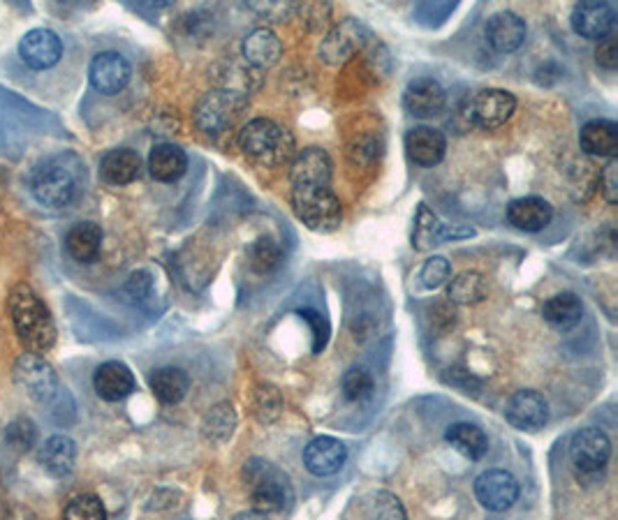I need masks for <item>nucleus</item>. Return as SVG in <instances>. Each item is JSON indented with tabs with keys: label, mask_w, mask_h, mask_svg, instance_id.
<instances>
[{
	"label": "nucleus",
	"mask_w": 618,
	"mask_h": 520,
	"mask_svg": "<svg viewBox=\"0 0 618 520\" xmlns=\"http://www.w3.org/2000/svg\"><path fill=\"white\" fill-rule=\"evenodd\" d=\"M86 169L74 153L49 155L31 169L28 190L45 209H66L84 192Z\"/></svg>",
	"instance_id": "f257e3e1"
},
{
	"label": "nucleus",
	"mask_w": 618,
	"mask_h": 520,
	"mask_svg": "<svg viewBox=\"0 0 618 520\" xmlns=\"http://www.w3.org/2000/svg\"><path fill=\"white\" fill-rule=\"evenodd\" d=\"M8 310L16 338L31 354L43 356L56 343V324L47 304L39 294L26 285L19 283L10 289Z\"/></svg>",
	"instance_id": "f03ea898"
},
{
	"label": "nucleus",
	"mask_w": 618,
	"mask_h": 520,
	"mask_svg": "<svg viewBox=\"0 0 618 520\" xmlns=\"http://www.w3.org/2000/svg\"><path fill=\"white\" fill-rule=\"evenodd\" d=\"M242 482L253 503V509L260 513H281L294 503V488L290 476L265 458H250L244 463Z\"/></svg>",
	"instance_id": "7ed1b4c3"
},
{
	"label": "nucleus",
	"mask_w": 618,
	"mask_h": 520,
	"mask_svg": "<svg viewBox=\"0 0 618 520\" xmlns=\"http://www.w3.org/2000/svg\"><path fill=\"white\" fill-rule=\"evenodd\" d=\"M238 149L265 165L278 167L294 157V137L269 118H253L238 132Z\"/></svg>",
	"instance_id": "20e7f679"
},
{
	"label": "nucleus",
	"mask_w": 618,
	"mask_h": 520,
	"mask_svg": "<svg viewBox=\"0 0 618 520\" xmlns=\"http://www.w3.org/2000/svg\"><path fill=\"white\" fill-rule=\"evenodd\" d=\"M292 206L302 223L320 234H329L341 227L343 206L331 186H299L292 188Z\"/></svg>",
	"instance_id": "39448f33"
},
{
	"label": "nucleus",
	"mask_w": 618,
	"mask_h": 520,
	"mask_svg": "<svg viewBox=\"0 0 618 520\" xmlns=\"http://www.w3.org/2000/svg\"><path fill=\"white\" fill-rule=\"evenodd\" d=\"M248 109V95L234 91H211L195 107V126L207 137H221L234 128Z\"/></svg>",
	"instance_id": "423d86ee"
},
{
	"label": "nucleus",
	"mask_w": 618,
	"mask_h": 520,
	"mask_svg": "<svg viewBox=\"0 0 618 520\" xmlns=\"http://www.w3.org/2000/svg\"><path fill=\"white\" fill-rule=\"evenodd\" d=\"M516 109V97L503 88H485L475 93L466 105V118L482 130L505 126Z\"/></svg>",
	"instance_id": "0eeeda50"
},
{
	"label": "nucleus",
	"mask_w": 618,
	"mask_h": 520,
	"mask_svg": "<svg viewBox=\"0 0 618 520\" xmlns=\"http://www.w3.org/2000/svg\"><path fill=\"white\" fill-rule=\"evenodd\" d=\"M369 28L359 19H343L323 39L320 58L327 66H343L369 43Z\"/></svg>",
	"instance_id": "6e6552de"
},
{
	"label": "nucleus",
	"mask_w": 618,
	"mask_h": 520,
	"mask_svg": "<svg viewBox=\"0 0 618 520\" xmlns=\"http://www.w3.org/2000/svg\"><path fill=\"white\" fill-rule=\"evenodd\" d=\"M63 39L49 28H33L28 31L16 45V54L22 63L33 72H45L56 68L63 58Z\"/></svg>",
	"instance_id": "1a4fd4ad"
},
{
	"label": "nucleus",
	"mask_w": 618,
	"mask_h": 520,
	"mask_svg": "<svg viewBox=\"0 0 618 520\" xmlns=\"http://www.w3.org/2000/svg\"><path fill=\"white\" fill-rule=\"evenodd\" d=\"M14 382L37 403H47L58 393V377L39 354H24L14 364Z\"/></svg>",
	"instance_id": "9d476101"
},
{
	"label": "nucleus",
	"mask_w": 618,
	"mask_h": 520,
	"mask_svg": "<svg viewBox=\"0 0 618 520\" xmlns=\"http://www.w3.org/2000/svg\"><path fill=\"white\" fill-rule=\"evenodd\" d=\"M572 465L584 474L603 472L611 458V442L600 428H582L570 442Z\"/></svg>",
	"instance_id": "9b49d317"
},
{
	"label": "nucleus",
	"mask_w": 618,
	"mask_h": 520,
	"mask_svg": "<svg viewBox=\"0 0 618 520\" xmlns=\"http://www.w3.org/2000/svg\"><path fill=\"white\" fill-rule=\"evenodd\" d=\"M475 495L485 509L501 513L520 499V482L508 470H487L475 478Z\"/></svg>",
	"instance_id": "f8f14e48"
},
{
	"label": "nucleus",
	"mask_w": 618,
	"mask_h": 520,
	"mask_svg": "<svg viewBox=\"0 0 618 520\" xmlns=\"http://www.w3.org/2000/svg\"><path fill=\"white\" fill-rule=\"evenodd\" d=\"M130 76H132V68L128 63V58L118 51L97 54L89 68L91 86L100 95H118L130 84Z\"/></svg>",
	"instance_id": "ddd939ff"
},
{
	"label": "nucleus",
	"mask_w": 618,
	"mask_h": 520,
	"mask_svg": "<svg viewBox=\"0 0 618 520\" xmlns=\"http://www.w3.org/2000/svg\"><path fill=\"white\" fill-rule=\"evenodd\" d=\"M505 418L516 430L535 433L545 428V424L549 422V405L543 393H537L533 389H522L508 400Z\"/></svg>",
	"instance_id": "4468645a"
},
{
	"label": "nucleus",
	"mask_w": 618,
	"mask_h": 520,
	"mask_svg": "<svg viewBox=\"0 0 618 520\" xmlns=\"http://www.w3.org/2000/svg\"><path fill=\"white\" fill-rule=\"evenodd\" d=\"M570 26L572 31L584 37V39H600L614 35L616 28V12L609 3H597V0H586V3H580L572 10L570 16Z\"/></svg>",
	"instance_id": "2eb2a0df"
},
{
	"label": "nucleus",
	"mask_w": 618,
	"mask_h": 520,
	"mask_svg": "<svg viewBox=\"0 0 618 520\" xmlns=\"http://www.w3.org/2000/svg\"><path fill=\"white\" fill-rule=\"evenodd\" d=\"M331 157L325 149H304L292 157L290 184L299 186H331Z\"/></svg>",
	"instance_id": "dca6fc26"
},
{
	"label": "nucleus",
	"mask_w": 618,
	"mask_h": 520,
	"mask_svg": "<svg viewBox=\"0 0 618 520\" xmlns=\"http://www.w3.org/2000/svg\"><path fill=\"white\" fill-rule=\"evenodd\" d=\"M447 93L431 76L412 79L404 93V107L415 118H433L445 109Z\"/></svg>",
	"instance_id": "f3484780"
},
{
	"label": "nucleus",
	"mask_w": 618,
	"mask_h": 520,
	"mask_svg": "<svg viewBox=\"0 0 618 520\" xmlns=\"http://www.w3.org/2000/svg\"><path fill=\"white\" fill-rule=\"evenodd\" d=\"M348 460V447L336 437H315L304 449V465L313 476H334Z\"/></svg>",
	"instance_id": "a211bd4d"
},
{
	"label": "nucleus",
	"mask_w": 618,
	"mask_h": 520,
	"mask_svg": "<svg viewBox=\"0 0 618 520\" xmlns=\"http://www.w3.org/2000/svg\"><path fill=\"white\" fill-rule=\"evenodd\" d=\"M526 22L510 10L495 12L487 22V39L498 54H512L526 43Z\"/></svg>",
	"instance_id": "6ab92c4d"
},
{
	"label": "nucleus",
	"mask_w": 618,
	"mask_h": 520,
	"mask_svg": "<svg viewBox=\"0 0 618 520\" xmlns=\"http://www.w3.org/2000/svg\"><path fill=\"white\" fill-rule=\"evenodd\" d=\"M406 151L415 165L435 167L438 163H443L445 151H447V139L441 130L429 128V126L412 128L406 134Z\"/></svg>",
	"instance_id": "aec40b11"
},
{
	"label": "nucleus",
	"mask_w": 618,
	"mask_h": 520,
	"mask_svg": "<svg viewBox=\"0 0 618 520\" xmlns=\"http://www.w3.org/2000/svg\"><path fill=\"white\" fill-rule=\"evenodd\" d=\"M553 217V209L543 197H522L508 206V223L520 232H543Z\"/></svg>",
	"instance_id": "412c9836"
},
{
	"label": "nucleus",
	"mask_w": 618,
	"mask_h": 520,
	"mask_svg": "<svg viewBox=\"0 0 618 520\" xmlns=\"http://www.w3.org/2000/svg\"><path fill=\"white\" fill-rule=\"evenodd\" d=\"M93 387L95 393L107 400V403H118L126 400L135 391V375L132 370L121 362H107L100 366L93 375Z\"/></svg>",
	"instance_id": "4be33fe9"
},
{
	"label": "nucleus",
	"mask_w": 618,
	"mask_h": 520,
	"mask_svg": "<svg viewBox=\"0 0 618 520\" xmlns=\"http://www.w3.org/2000/svg\"><path fill=\"white\" fill-rule=\"evenodd\" d=\"M242 54H244V61L250 68L267 70L281 61L283 45L271 28H255L244 37Z\"/></svg>",
	"instance_id": "5701e85b"
},
{
	"label": "nucleus",
	"mask_w": 618,
	"mask_h": 520,
	"mask_svg": "<svg viewBox=\"0 0 618 520\" xmlns=\"http://www.w3.org/2000/svg\"><path fill=\"white\" fill-rule=\"evenodd\" d=\"M39 465L56 478H63L74 470L77 463V445L68 435H54L47 442L39 447L37 453Z\"/></svg>",
	"instance_id": "b1692460"
},
{
	"label": "nucleus",
	"mask_w": 618,
	"mask_h": 520,
	"mask_svg": "<svg viewBox=\"0 0 618 520\" xmlns=\"http://www.w3.org/2000/svg\"><path fill=\"white\" fill-rule=\"evenodd\" d=\"M142 174V157L130 149H114L100 159V176L109 186H128Z\"/></svg>",
	"instance_id": "393cba45"
},
{
	"label": "nucleus",
	"mask_w": 618,
	"mask_h": 520,
	"mask_svg": "<svg viewBox=\"0 0 618 520\" xmlns=\"http://www.w3.org/2000/svg\"><path fill=\"white\" fill-rule=\"evenodd\" d=\"M580 146L586 155L614 159L618 153V126L607 118L588 121L580 132Z\"/></svg>",
	"instance_id": "a878e982"
},
{
	"label": "nucleus",
	"mask_w": 618,
	"mask_h": 520,
	"mask_svg": "<svg viewBox=\"0 0 618 520\" xmlns=\"http://www.w3.org/2000/svg\"><path fill=\"white\" fill-rule=\"evenodd\" d=\"M188 169V157L182 146L158 144L149 155V172L161 184H174Z\"/></svg>",
	"instance_id": "bb28decb"
},
{
	"label": "nucleus",
	"mask_w": 618,
	"mask_h": 520,
	"mask_svg": "<svg viewBox=\"0 0 618 520\" xmlns=\"http://www.w3.org/2000/svg\"><path fill=\"white\" fill-rule=\"evenodd\" d=\"M543 317L545 322L551 324L558 331H570L572 327H576L582 322L584 317V304L582 298L572 294V292H563L556 294L551 298H547L543 306Z\"/></svg>",
	"instance_id": "cd10ccee"
},
{
	"label": "nucleus",
	"mask_w": 618,
	"mask_h": 520,
	"mask_svg": "<svg viewBox=\"0 0 618 520\" xmlns=\"http://www.w3.org/2000/svg\"><path fill=\"white\" fill-rule=\"evenodd\" d=\"M149 385H151L153 395L161 400V403L176 405V403H182V400L188 395V391H190V377L182 368L167 366V368L153 370L151 377H149Z\"/></svg>",
	"instance_id": "c85d7f7f"
},
{
	"label": "nucleus",
	"mask_w": 618,
	"mask_h": 520,
	"mask_svg": "<svg viewBox=\"0 0 618 520\" xmlns=\"http://www.w3.org/2000/svg\"><path fill=\"white\" fill-rule=\"evenodd\" d=\"M103 248V229L95 223H79L66 236V250L79 264H91Z\"/></svg>",
	"instance_id": "c756f323"
},
{
	"label": "nucleus",
	"mask_w": 618,
	"mask_h": 520,
	"mask_svg": "<svg viewBox=\"0 0 618 520\" xmlns=\"http://www.w3.org/2000/svg\"><path fill=\"white\" fill-rule=\"evenodd\" d=\"M445 437H447V442L458 453L470 458V460H480L489 451V437H487V433L480 426H475V424H466V422L454 424V426L447 428Z\"/></svg>",
	"instance_id": "7c9ffc66"
},
{
	"label": "nucleus",
	"mask_w": 618,
	"mask_h": 520,
	"mask_svg": "<svg viewBox=\"0 0 618 520\" xmlns=\"http://www.w3.org/2000/svg\"><path fill=\"white\" fill-rule=\"evenodd\" d=\"M487 280L480 271H464L450 280V289H447V298L452 304H462V306H473L480 304L487 298Z\"/></svg>",
	"instance_id": "2f4dec72"
},
{
	"label": "nucleus",
	"mask_w": 618,
	"mask_h": 520,
	"mask_svg": "<svg viewBox=\"0 0 618 520\" xmlns=\"http://www.w3.org/2000/svg\"><path fill=\"white\" fill-rule=\"evenodd\" d=\"M236 430V412L232 403L213 405L202 422V435L209 445H225Z\"/></svg>",
	"instance_id": "473e14b6"
},
{
	"label": "nucleus",
	"mask_w": 618,
	"mask_h": 520,
	"mask_svg": "<svg viewBox=\"0 0 618 520\" xmlns=\"http://www.w3.org/2000/svg\"><path fill=\"white\" fill-rule=\"evenodd\" d=\"M283 412V395L273 385H257L253 391V416L260 424H273Z\"/></svg>",
	"instance_id": "72a5a7b5"
},
{
	"label": "nucleus",
	"mask_w": 618,
	"mask_h": 520,
	"mask_svg": "<svg viewBox=\"0 0 618 520\" xmlns=\"http://www.w3.org/2000/svg\"><path fill=\"white\" fill-rule=\"evenodd\" d=\"M248 262L255 273H271L283 262V248L271 236H260L248 250Z\"/></svg>",
	"instance_id": "f704fd0d"
},
{
	"label": "nucleus",
	"mask_w": 618,
	"mask_h": 520,
	"mask_svg": "<svg viewBox=\"0 0 618 520\" xmlns=\"http://www.w3.org/2000/svg\"><path fill=\"white\" fill-rule=\"evenodd\" d=\"M441 227H443L441 220H438L435 213L427 209V204H422L420 213H417L412 246L417 250H429V248L441 246Z\"/></svg>",
	"instance_id": "c9c22d12"
},
{
	"label": "nucleus",
	"mask_w": 618,
	"mask_h": 520,
	"mask_svg": "<svg viewBox=\"0 0 618 520\" xmlns=\"http://www.w3.org/2000/svg\"><path fill=\"white\" fill-rule=\"evenodd\" d=\"M366 513H369V520H408L401 499L387 491L371 493Z\"/></svg>",
	"instance_id": "e433bc0d"
},
{
	"label": "nucleus",
	"mask_w": 618,
	"mask_h": 520,
	"mask_svg": "<svg viewBox=\"0 0 618 520\" xmlns=\"http://www.w3.org/2000/svg\"><path fill=\"white\" fill-rule=\"evenodd\" d=\"M63 520H107L103 499L95 495H77L63 511Z\"/></svg>",
	"instance_id": "4c0bfd02"
},
{
	"label": "nucleus",
	"mask_w": 618,
	"mask_h": 520,
	"mask_svg": "<svg viewBox=\"0 0 618 520\" xmlns=\"http://www.w3.org/2000/svg\"><path fill=\"white\" fill-rule=\"evenodd\" d=\"M341 387L348 400H352V403H362V400L371 398L375 382H373V375L366 368L354 366L343 375Z\"/></svg>",
	"instance_id": "58836bf2"
},
{
	"label": "nucleus",
	"mask_w": 618,
	"mask_h": 520,
	"mask_svg": "<svg viewBox=\"0 0 618 520\" xmlns=\"http://www.w3.org/2000/svg\"><path fill=\"white\" fill-rule=\"evenodd\" d=\"M452 275V267L445 257H431L424 262L422 271H420V280L427 289H438L443 287Z\"/></svg>",
	"instance_id": "ea45409f"
},
{
	"label": "nucleus",
	"mask_w": 618,
	"mask_h": 520,
	"mask_svg": "<svg viewBox=\"0 0 618 520\" xmlns=\"http://www.w3.org/2000/svg\"><path fill=\"white\" fill-rule=\"evenodd\" d=\"M35 437H37V430L28 422V418H16V422H12L8 426V433H5L8 445L16 451H22V453H26L31 447H35Z\"/></svg>",
	"instance_id": "a19ab883"
},
{
	"label": "nucleus",
	"mask_w": 618,
	"mask_h": 520,
	"mask_svg": "<svg viewBox=\"0 0 618 520\" xmlns=\"http://www.w3.org/2000/svg\"><path fill=\"white\" fill-rule=\"evenodd\" d=\"M595 61H597V66H603L605 70H616V66H618L616 35L600 39V45H597V49H595Z\"/></svg>",
	"instance_id": "79ce46f5"
},
{
	"label": "nucleus",
	"mask_w": 618,
	"mask_h": 520,
	"mask_svg": "<svg viewBox=\"0 0 618 520\" xmlns=\"http://www.w3.org/2000/svg\"><path fill=\"white\" fill-rule=\"evenodd\" d=\"M600 188H603V194H605V199H607L609 204L618 202V163H616V157L609 159L607 167L603 169Z\"/></svg>",
	"instance_id": "37998d69"
},
{
	"label": "nucleus",
	"mask_w": 618,
	"mask_h": 520,
	"mask_svg": "<svg viewBox=\"0 0 618 520\" xmlns=\"http://www.w3.org/2000/svg\"><path fill=\"white\" fill-rule=\"evenodd\" d=\"M149 287H151V275L147 271L135 273L128 283V292H132L135 296H144Z\"/></svg>",
	"instance_id": "c03bdc74"
},
{
	"label": "nucleus",
	"mask_w": 618,
	"mask_h": 520,
	"mask_svg": "<svg viewBox=\"0 0 618 520\" xmlns=\"http://www.w3.org/2000/svg\"><path fill=\"white\" fill-rule=\"evenodd\" d=\"M308 322L313 324V329H315V338H317V343H315V352H320V347H325V343H327V333H323L320 331V324H323V317H317L315 312H311V310H306V312H302Z\"/></svg>",
	"instance_id": "a18cd8bd"
},
{
	"label": "nucleus",
	"mask_w": 618,
	"mask_h": 520,
	"mask_svg": "<svg viewBox=\"0 0 618 520\" xmlns=\"http://www.w3.org/2000/svg\"><path fill=\"white\" fill-rule=\"evenodd\" d=\"M232 520H269L265 513H260V511H255V509H250V511H242V513H236Z\"/></svg>",
	"instance_id": "49530a36"
}]
</instances>
